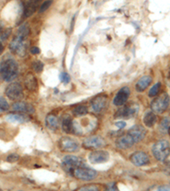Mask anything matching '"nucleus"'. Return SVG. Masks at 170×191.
Listing matches in <instances>:
<instances>
[{
	"mask_svg": "<svg viewBox=\"0 0 170 191\" xmlns=\"http://www.w3.org/2000/svg\"><path fill=\"white\" fill-rule=\"evenodd\" d=\"M28 34H29V27L27 24H23L19 27L17 35L10 44V49L12 51V53L20 57L26 55L27 48V38Z\"/></svg>",
	"mask_w": 170,
	"mask_h": 191,
	"instance_id": "obj_1",
	"label": "nucleus"
},
{
	"mask_svg": "<svg viewBox=\"0 0 170 191\" xmlns=\"http://www.w3.org/2000/svg\"><path fill=\"white\" fill-rule=\"evenodd\" d=\"M1 77L5 82L13 81L18 74V65L13 59H7L1 64Z\"/></svg>",
	"mask_w": 170,
	"mask_h": 191,
	"instance_id": "obj_2",
	"label": "nucleus"
},
{
	"mask_svg": "<svg viewBox=\"0 0 170 191\" xmlns=\"http://www.w3.org/2000/svg\"><path fill=\"white\" fill-rule=\"evenodd\" d=\"M152 154L157 161L163 162L170 155V146L167 140L156 142L152 148Z\"/></svg>",
	"mask_w": 170,
	"mask_h": 191,
	"instance_id": "obj_3",
	"label": "nucleus"
},
{
	"mask_svg": "<svg viewBox=\"0 0 170 191\" xmlns=\"http://www.w3.org/2000/svg\"><path fill=\"white\" fill-rule=\"evenodd\" d=\"M169 104V96L167 93H162L152 102L151 107L152 111L157 114H162L168 109Z\"/></svg>",
	"mask_w": 170,
	"mask_h": 191,
	"instance_id": "obj_4",
	"label": "nucleus"
},
{
	"mask_svg": "<svg viewBox=\"0 0 170 191\" xmlns=\"http://www.w3.org/2000/svg\"><path fill=\"white\" fill-rule=\"evenodd\" d=\"M72 175L81 180H85V181H89L94 179L97 173L94 169H91L87 166H80L77 167L72 171Z\"/></svg>",
	"mask_w": 170,
	"mask_h": 191,
	"instance_id": "obj_5",
	"label": "nucleus"
},
{
	"mask_svg": "<svg viewBox=\"0 0 170 191\" xmlns=\"http://www.w3.org/2000/svg\"><path fill=\"white\" fill-rule=\"evenodd\" d=\"M5 94L10 100H19L23 96V89L20 83H12L5 89Z\"/></svg>",
	"mask_w": 170,
	"mask_h": 191,
	"instance_id": "obj_6",
	"label": "nucleus"
},
{
	"mask_svg": "<svg viewBox=\"0 0 170 191\" xmlns=\"http://www.w3.org/2000/svg\"><path fill=\"white\" fill-rule=\"evenodd\" d=\"M138 109H139V106L134 103H131L128 105H125L124 108L122 109H119L116 114H115V117L116 118H125V119H129L131 117H134L137 111H138Z\"/></svg>",
	"mask_w": 170,
	"mask_h": 191,
	"instance_id": "obj_7",
	"label": "nucleus"
},
{
	"mask_svg": "<svg viewBox=\"0 0 170 191\" xmlns=\"http://www.w3.org/2000/svg\"><path fill=\"white\" fill-rule=\"evenodd\" d=\"M58 145L61 150L66 152H75L79 148V145L77 140L69 137H62Z\"/></svg>",
	"mask_w": 170,
	"mask_h": 191,
	"instance_id": "obj_8",
	"label": "nucleus"
},
{
	"mask_svg": "<svg viewBox=\"0 0 170 191\" xmlns=\"http://www.w3.org/2000/svg\"><path fill=\"white\" fill-rule=\"evenodd\" d=\"M110 155L105 150H95L89 155V160L92 164H100L108 162Z\"/></svg>",
	"mask_w": 170,
	"mask_h": 191,
	"instance_id": "obj_9",
	"label": "nucleus"
},
{
	"mask_svg": "<svg viewBox=\"0 0 170 191\" xmlns=\"http://www.w3.org/2000/svg\"><path fill=\"white\" fill-rule=\"evenodd\" d=\"M128 134L133 138V140L136 144L145 138L146 134V130L141 125H135L128 130Z\"/></svg>",
	"mask_w": 170,
	"mask_h": 191,
	"instance_id": "obj_10",
	"label": "nucleus"
},
{
	"mask_svg": "<svg viewBox=\"0 0 170 191\" xmlns=\"http://www.w3.org/2000/svg\"><path fill=\"white\" fill-rule=\"evenodd\" d=\"M130 161L136 166H143L149 164L150 159L145 153L142 151H137L130 156Z\"/></svg>",
	"mask_w": 170,
	"mask_h": 191,
	"instance_id": "obj_11",
	"label": "nucleus"
},
{
	"mask_svg": "<svg viewBox=\"0 0 170 191\" xmlns=\"http://www.w3.org/2000/svg\"><path fill=\"white\" fill-rule=\"evenodd\" d=\"M105 145H106L105 140L98 136L87 138L83 141V146L86 149H99L105 146Z\"/></svg>",
	"mask_w": 170,
	"mask_h": 191,
	"instance_id": "obj_12",
	"label": "nucleus"
},
{
	"mask_svg": "<svg viewBox=\"0 0 170 191\" xmlns=\"http://www.w3.org/2000/svg\"><path fill=\"white\" fill-rule=\"evenodd\" d=\"M130 94L129 88L128 87H124L122 88L116 94L114 100H113V104L116 106H122L124 104L127 102L128 97Z\"/></svg>",
	"mask_w": 170,
	"mask_h": 191,
	"instance_id": "obj_13",
	"label": "nucleus"
},
{
	"mask_svg": "<svg viewBox=\"0 0 170 191\" xmlns=\"http://www.w3.org/2000/svg\"><path fill=\"white\" fill-rule=\"evenodd\" d=\"M63 164H65V166H68V168L71 170L72 169V171L80 166H85L83 161L75 156H66L63 158Z\"/></svg>",
	"mask_w": 170,
	"mask_h": 191,
	"instance_id": "obj_14",
	"label": "nucleus"
},
{
	"mask_svg": "<svg viewBox=\"0 0 170 191\" xmlns=\"http://www.w3.org/2000/svg\"><path fill=\"white\" fill-rule=\"evenodd\" d=\"M134 141L133 140V138L127 133L126 135L119 137L117 141H116V145L117 147L122 149H127L131 148L134 145Z\"/></svg>",
	"mask_w": 170,
	"mask_h": 191,
	"instance_id": "obj_15",
	"label": "nucleus"
},
{
	"mask_svg": "<svg viewBox=\"0 0 170 191\" xmlns=\"http://www.w3.org/2000/svg\"><path fill=\"white\" fill-rule=\"evenodd\" d=\"M107 103V96L106 95H99L96 96L91 102V106L94 112H100Z\"/></svg>",
	"mask_w": 170,
	"mask_h": 191,
	"instance_id": "obj_16",
	"label": "nucleus"
},
{
	"mask_svg": "<svg viewBox=\"0 0 170 191\" xmlns=\"http://www.w3.org/2000/svg\"><path fill=\"white\" fill-rule=\"evenodd\" d=\"M12 108L14 111L17 112H21V113H33L34 112V107L27 102H16L13 105Z\"/></svg>",
	"mask_w": 170,
	"mask_h": 191,
	"instance_id": "obj_17",
	"label": "nucleus"
},
{
	"mask_svg": "<svg viewBox=\"0 0 170 191\" xmlns=\"http://www.w3.org/2000/svg\"><path fill=\"white\" fill-rule=\"evenodd\" d=\"M62 129L66 133H74V121L71 116L66 114L62 118Z\"/></svg>",
	"mask_w": 170,
	"mask_h": 191,
	"instance_id": "obj_18",
	"label": "nucleus"
},
{
	"mask_svg": "<svg viewBox=\"0 0 170 191\" xmlns=\"http://www.w3.org/2000/svg\"><path fill=\"white\" fill-rule=\"evenodd\" d=\"M24 83L26 88L30 91H35L38 88V80L32 73H27L24 78Z\"/></svg>",
	"mask_w": 170,
	"mask_h": 191,
	"instance_id": "obj_19",
	"label": "nucleus"
},
{
	"mask_svg": "<svg viewBox=\"0 0 170 191\" xmlns=\"http://www.w3.org/2000/svg\"><path fill=\"white\" fill-rule=\"evenodd\" d=\"M152 81V78L150 76H142L139 81L137 82V83L135 85L136 90L138 92L145 91L146 89V88L151 84Z\"/></svg>",
	"mask_w": 170,
	"mask_h": 191,
	"instance_id": "obj_20",
	"label": "nucleus"
},
{
	"mask_svg": "<svg viewBox=\"0 0 170 191\" xmlns=\"http://www.w3.org/2000/svg\"><path fill=\"white\" fill-rule=\"evenodd\" d=\"M38 5V2L37 1H29L25 3L24 4V10H23V15L24 17H29L31 16L35 11Z\"/></svg>",
	"mask_w": 170,
	"mask_h": 191,
	"instance_id": "obj_21",
	"label": "nucleus"
},
{
	"mask_svg": "<svg viewBox=\"0 0 170 191\" xmlns=\"http://www.w3.org/2000/svg\"><path fill=\"white\" fill-rule=\"evenodd\" d=\"M46 127L50 130H57L59 128V122L57 117L53 114H48L45 118Z\"/></svg>",
	"mask_w": 170,
	"mask_h": 191,
	"instance_id": "obj_22",
	"label": "nucleus"
},
{
	"mask_svg": "<svg viewBox=\"0 0 170 191\" xmlns=\"http://www.w3.org/2000/svg\"><path fill=\"white\" fill-rule=\"evenodd\" d=\"M6 120L10 122H14V123H24V122L28 121L29 118L20 114L10 113L6 116Z\"/></svg>",
	"mask_w": 170,
	"mask_h": 191,
	"instance_id": "obj_23",
	"label": "nucleus"
},
{
	"mask_svg": "<svg viewBox=\"0 0 170 191\" xmlns=\"http://www.w3.org/2000/svg\"><path fill=\"white\" fill-rule=\"evenodd\" d=\"M143 121L145 123V125L148 128H152L155 125V123L156 122V116L153 111H148L145 113Z\"/></svg>",
	"mask_w": 170,
	"mask_h": 191,
	"instance_id": "obj_24",
	"label": "nucleus"
},
{
	"mask_svg": "<svg viewBox=\"0 0 170 191\" xmlns=\"http://www.w3.org/2000/svg\"><path fill=\"white\" fill-rule=\"evenodd\" d=\"M88 113V108L84 105H77L72 110V114L74 117H83L87 115Z\"/></svg>",
	"mask_w": 170,
	"mask_h": 191,
	"instance_id": "obj_25",
	"label": "nucleus"
},
{
	"mask_svg": "<svg viewBox=\"0 0 170 191\" xmlns=\"http://www.w3.org/2000/svg\"><path fill=\"white\" fill-rule=\"evenodd\" d=\"M170 128V118L165 117L163 118L160 124H159V130L160 132L162 133H166L167 132H169Z\"/></svg>",
	"mask_w": 170,
	"mask_h": 191,
	"instance_id": "obj_26",
	"label": "nucleus"
},
{
	"mask_svg": "<svg viewBox=\"0 0 170 191\" xmlns=\"http://www.w3.org/2000/svg\"><path fill=\"white\" fill-rule=\"evenodd\" d=\"M32 69L35 72H41L44 68V64L40 60H36L32 63Z\"/></svg>",
	"mask_w": 170,
	"mask_h": 191,
	"instance_id": "obj_27",
	"label": "nucleus"
},
{
	"mask_svg": "<svg viewBox=\"0 0 170 191\" xmlns=\"http://www.w3.org/2000/svg\"><path fill=\"white\" fill-rule=\"evenodd\" d=\"M161 88V83H156L155 85H153V87L150 89L149 91V97H154L156 95L158 94L159 90Z\"/></svg>",
	"mask_w": 170,
	"mask_h": 191,
	"instance_id": "obj_28",
	"label": "nucleus"
},
{
	"mask_svg": "<svg viewBox=\"0 0 170 191\" xmlns=\"http://www.w3.org/2000/svg\"><path fill=\"white\" fill-rule=\"evenodd\" d=\"M77 191H100L99 188L95 185H87V186H83L80 189H78Z\"/></svg>",
	"mask_w": 170,
	"mask_h": 191,
	"instance_id": "obj_29",
	"label": "nucleus"
},
{
	"mask_svg": "<svg viewBox=\"0 0 170 191\" xmlns=\"http://www.w3.org/2000/svg\"><path fill=\"white\" fill-rule=\"evenodd\" d=\"M10 33H11V29L10 28H7V29L3 31H3L1 32V44L3 42H4L9 38Z\"/></svg>",
	"mask_w": 170,
	"mask_h": 191,
	"instance_id": "obj_30",
	"label": "nucleus"
},
{
	"mask_svg": "<svg viewBox=\"0 0 170 191\" xmlns=\"http://www.w3.org/2000/svg\"><path fill=\"white\" fill-rule=\"evenodd\" d=\"M60 79L61 80L62 83H64L65 84H67L68 83H70L71 81V77H70V75L66 72H62L60 75Z\"/></svg>",
	"mask_w": 170,
	"mask_h": 191,
	"instance_id": "obj_31",
	"label": "nucleus"
},
{
	"mask_svg": "<svg viewBox=\"0 0 170 191\" xmlns=\"http://www.w3.org/2000/svg\"><path fill=\"white\" fill-rule=\"evenodd\" d=\"M0 109H1V111H5L9 109V104L3 97L0 98Z\"/></svg>",
	"mask_w": 170,
	"mask_h": 191,
	"instance_id": "obj_32",
	"label": "nucleus"
},
{
	"mask_svg": "<svg viewBox=\"0 0 170 191\" xmlns=\"http://www.w3.org/2000/svg\"><path fill=\"white\" fill-rule=\"evenodd\" d=\"M20 156L19 155H16V154H11L10 156H7V162H10V163H13V162H17L19 160Z\"/></svg>",
	"mask_w": 170,
	"mask_h": 191,
	"instance_id": "obj_33",
	"label": "nucleus"
},
{
	"mask_svg": "<svg viewBox=\"0 0 170 191\" xmlns=\"http://www.w3.org/2000/svg\"><path fill=\"white\" fill-rule=\"evenodd\" d=\"M51 3H52V1H45L41 6H40V9H39V12L40 13H42V12H44V11H45L51 5Z\"/></svg>",
	"mask_w": 170,
	"mask_h": 191,
	"instance_id": "obj_34",
	"label": "nucleus"
},
{
	"mask_svg": "<svg viewBox=\"0 0 170 191\" xmlns=\"http://www.w3.org/2000/svg\"><path fill=\"white\" fill-rule=\"evenodd\" d=\"M107 191H117V189L115 185V183H111L107 186Z\"/></svg>",
	"mask_w": 170,
	"mask_h": 191,
	"instance_id": "obj_35",
	"label": "nucleus"
},
{
	"mask_svg": "<svg viewBox=\"0 0 170 191\" xmlns=\"http://www.w3.org/2000/svg\"><path fill=\"white\" fill-rule=\"evenodd\" d=\"M30 52L32 55H37V54H38L40 52V50H39V48L38 47H32L30 49Z\"/></svg>",
	"mask_w": 170,
	"mask_h": 191,
	"instance_id": "obj_36",
	"label": "nucleus"
},
{
	"mask_svg": "<svg viewBox=\"0 0 170 191\" xmlns=\"http://www.w3.org/2000/svg\"><path fill=\"white\" fill-rule=\"evenodd\" d=\"M155 191H170V187L169 186H161L157 188Z\"/></svg>",
	"mask_w": 170,
	"mask_h": 191,
	"instance_id": "obj_37",
	"label": "nucleus"
},
{
	"mask_svg": "<svg viewBox=\"0 0 170 191\" xmlns=\"http://www.w3.org/2000/svg\"><path fill=\"white\" fill-rule=\"evenodd\" d=\"M116 126L119 128H124V127L126 126V123L124 121H118V122L116 123Z\"/></svg>",
	"mask_w": 170,
	"mask_h": 191,
	"instance_id": "obj_38",
	"label": "nucleus"
},
{
	"mask_svg": "<svg viewBox=\"0 0 170 191\" xmlns=\"http://www.w3.org/2000/svg\"><path fill=\"white\" fill-rule=\"evenodd\" d=\"M41 191H54V190H41Z\"/></svg>",
	"mask_w": 170,
	"mask_h": 191,
	"instance_id": "obj_39",
	"label": "nucleus"
},
{
	"mask_svg": "<svg viewBox=\"0 0 170 191\" xmlns=\"http://www.w3.org/2000/svg\"><path fill=\"white\" fill-rule=\"evenodd\" d=\"M169 134L170 135V128H169Z\"/></svg>",
	"mask_w": 170,
	"mask_h": 191,
	"instance_id": "obj_40",
	"label": "nucleus"
}]
</instances>
